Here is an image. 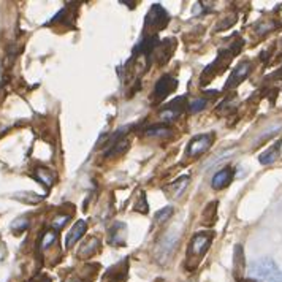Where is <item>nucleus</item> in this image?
<instances>
[{
  "instance_id": "nucleus-1",
  "label": "nucleus",
  "mask_w": 282,
  "mask_h": 282,
  "mask_svg": "<svg viewBox=\"0 0 282 282\" xmlns=\"http://www.w3.org/2000/svg\"><path fill=\"white\" fill-rule=\"evenodd\" d=\"M241 45H243V42H238V43H235L233 46H231L230 49H227V51H220V53H219V57H217L211 65H208V67L205 68V72L201 73L200 83H201V84H208L216 75L222 73L224 68L230 64L231 56L236 54L239 49H241Z\"/></svg>"
},
{
  "instance_id": "nucleus-2",
  "label": "nucleus",
  "mask_w": 282,
  "mask_h": 282,
  "mask_svg": "<svg viewBox=\"0 0 282 282\" xmlns=\"http://www.w3.org/2000/svg\"><path fill=\"white\" fill-rule=\"evenodd\" d=\"M277 273L279 268L276 261L271 258H260L249 265V276L258 280H273Z\"/></svg>"
},
{
  "instance_id": "nucleus-3",
  "label": "nucleus",
  "mask_w": 282,
  "mask_h": 282,
  "mask_svg": "<svg viewBox=\"0 0 282 282\" xmlns=\"http://www.w3.org/2000/svg\"><path fill=\"white\" fill-rule=\"evenodd\" d=\"M211 243H213V231H201V233H197L192 239H190L189 250H187L189 260L197 258V261H198L208 252Z\"/></svg>"
},
{
  "instance_id": "nucleus-4",
  "label": "nucleus",
  "mask_w": 282,
  "mask_h": 282,
  "mask_svg": "<svg viewBox=\"0 0 282 282\" xmlns=\"http://www.w3.org/2000/svg\"><path fill=\"white\" fill-rule=\"evenodd\" d=\"M170 23V15L167 13V10L162 5H153L149 10V13L146 15V29H151L153 32H159L168 26Z\"/></svg>"
},
{
  "instance_id": "nucleus-5",
  "label": "nucleus",
  "mask_w": 282,
  "mask_h": 282,
  "mask_svg": "<svg viewBox=\"0 0 282 282\" xmlns=\"http://www.w3.org/2000/svg\"><path fill=\"white\" fill-rule=\"evenodd\" d=\"M214 141V133L209 132V133H201L194 136L192 139L189 141V146H187V156L189 157H198L201 154H205L206 151L211 148Z\"/></svg>"
},
{
  "instance_id": "nucleus-6",
  "label": "nucleus",
  "mask_w": 282,
  "mask_h": 282,
  "mask_svg": "<svg viewBox=\"0 0 282 282\" xmlns=\"http://www.w3.org/2000/svg\"><path fill=\"white\" fill-rule=\"evenodd\" d=\"M178 241H179V235L176 230H170L168 233H165L162 241L157 244L156 257L159 258V261H165L171 257V254H173L176 249Z\"/></svg>"
},
{
  "instance_id": "nucleus-7",
  "label": "nucleus",
  "mask_w": 282,
  "mask_h": 282,
  "mask_svg": "<svg viewBox=\"0 0 282 282\" xmlns=\"http://www.w3.org/2000/svg\"><path fill=\"white\" fill-rule=\"evenodd\" d=\"M178 87V81L175 78H171L170 75H165L159 79L156 83V87H154V92H153V102L154 103H160L164 102V100L171 94L175 92Z\"/></svg>"
},
{
  "instance_id": "nucleus-8",
  "label": "nucleus",
  "mask_w": 282,
  "mask_h": 282,
  "mask_svg": "<svg viewBox=\"0 0 282 282\" xmlns=\"http://www.w3.org/2000/svg\"><path fill=\"white\" fill-rule=\"evenodd\" d=\"M250 68H252V64H250L249 60H243L241 64H238L236 68L233 70V72H231L230 78L227 79L225 89H233V87H236L238 84L243 83L244 79L249 76Z\"/></svg>"
},
{
  "instance_id": "nucleus-9",
  "label": "nucleus",
  "mask_w": 282,
  "mask_h": 282,
  "mask_svg": "<svg viewBox=\"0 0 282 282\" xmlns=\"http://www.w3.org/2000/svg\"><path fill=\"white\" fill-rule=\"evenodd\" d=\"M186 108V95H181L178 98H175L173 102H170L164 111H160L159 117L162 120H175L181 113H183V109Z\"/></svg>"
},
{
  "instance_id": "nucleus-10",
  "label": "nucleus",
  "mask_w": 282,
  "mask_h": 282,
  "mask_svg": "<svg viewBox=\"0 0 282 282\" xmlns=\"http://www.w3.org/2000/svg\"><path fill=\"white\" fill-rule=\"evenodd\" d=\"M108 241L111 246H122L125 243V235H127V225L124 222H116L108 233Z\"/></svg>"
},
{
  "instance_id": "nucleus-11",
  "label": "nucleus",
  "mask_w": 282,
  "mask_h": 282,
  "mask_svg": "<svg viewBox=\"0 0 282 282\" xmlns=\"http://www.w3.org/2000/svg\"><path fill=\"white\" fill-rule=\"evenodd\" d=\"M231 179H233V168L227 167V168H222L220 171H217V173L213 176L211 186H213V189H216V190H220V189L227 187L231 183Z\"/></svg>"
},
{
  "instance_id": "nucleus-12",
  "label": "nucleus",
  "mask_w": 282,
  "mask_h": 282,
  "mask_svg": "<svg viewBox=\"0 0 282 282\" xmlns=\"http://www.w3.org/2000/svg\"><path fill=\"white\" fill-rule=\"evenodd\" d=\"M280 146H282V141L277 139L273 146H269V148L265 151V153H261V154L258 156V162H260L261 165H271V164H274L276 160L279 159V156H280Z\"/></svg>"
},
{
  "instance_id": "nucleus-13",
  "label": "nucleus",
  "mask_w": 282,
  "mask_h": 282,
  "mask_svg": "<svg viewBox=\"0 0 282 282\" xmlns=\"http://www.w3.org/2000/svg\"><path fill=\"white\" fill-rule=\"evenodd\" d=\"M86 230H87V224L84 220H78L65 236V247H72L75 243H78V239L86 233Z\"/></svg>"
},
{
  "instance_id": "nucleus-14",
  "label": "nucleus",
  "mask_w": 282,
  "mask_h": 282,
  "mask_svg": "<svg viewBox=\"0 0 282 282\" xmlns=\"http://www.w3.org/2000/svg\"><path fill=\"white\" fill-rule=\"evenodd\" d=\"M189 181H190V178H189V176H181L179 179H176V181H175L173 184L168 186V187L165 189V192H170L171 198H179L181 195L184 194V190L187 189V186H189Z\"/></svg>"
},
{
  "instance_id": "nucleus-15",
  "label": "nucleus",
  "mask_w": 282,
  "mask_h": 282,
  "mask_svg": "<svg viewBox=\"0 0 282 282\" xmlns=\"http://www.w3.org/2000/svg\"><path fill=\"white\" fill-rule=\"evenodd\" d=\"M130 143L127 139H119L117 143H114L111 148H108V151H105V157H116V156H120V154H124L125 151L128 149Z\"/></svg>"
},
{
  "instance_id": "nucleus-16",
  "label": "nucleus",
  "mask_w": 282,
  "mask_h": 282,
  "mask_svg": "<svg viewBox=\"0 0 282 282\" xmlns=\"http://www.w3.org/2000/svg\"><path fill=\"white\" fill-rule=\"evenodd\" d=\"M13 198L23 201V203H27V205H37L42 201V197L34 194V192H16L13 195Z\"/></svg>"
},
{
  "instance_id": "nucleus-17",
  "label": "nucleus",
  "mask_w": 282,
  "mask_h": 282,
  "mask_svg": "<svg viewBox=\"0 0 282 282\" xmlns=\"http://www.w3.org/2000/svg\"><path fill=\"white\" fill-rule=\"evenodd\" d=\"M244 268V252L243 247L239 244L235 247V274H239V271H243Z\"/></svg>"
},
{
  "instance_id": "nucleus-18",
  "label": "nucleus",
  "mask_w": 282,
  "mask_h": 282,
  "mask_svg": "<svg viewBox=\"0 0 282 282\" xmlns=\"http://www.w3.org/2000/svg\"><path fill=\"white\" fill-rule=\"evenodd\" d=\"M170 132H171V130L167 125H154V127H149L145 132V135L146 136H165Z\"/></svg>"
},
{
  "instance_id": "nucleus-19",
  "label": "nucleus",
  "mask_w": 282,
  "mask_h": 282,
  "mask_svg": "<svg viewBox=\"0 0 282 282\" xmlns=\"http://www.w3.org/2000/svg\"><path fill=\"white\" fill-rule=\"evenodd\" d=\"M37 178L42 181V183H43L46 187H51V186H53L54 178H53V173H51L49 170H46V168H38V170H37Z\"/></svg>"
},
{
  "instance_id": "nucleus-20",
  "label": "nucleus",
  "mask_w": 282,
  "mask_h": 282,
  "mask_svg": "<svg viewBox=\"0 0 282 282\" xmlns=\"http://www.w3.org/2000/svg\"><path fill=\"white\" fill-rule=\"evenodd\" d=\"M171 216H173V208L167 206V208H164V209L157 211L156 216H154V219H156L157 224H164V222H167V220H168Z\"/></svg>"
},
{
  "instance_id": "nucleus-21",
  "label": "nucleus",
  "mask_w": 282,
  "mask_h": 282,
  "mask_svg": "<svg viewBox=\"0 0 282 282\" xmlns=\"http://www.w3.org/2000/svg\"><path fill=\"white\" fill-rule=\"evenodd\" d=\"M206 103H208V102H206L205 98H195V100H192V102L189 103L187 108H189V111H190V113H194V114H195V113H200L201 109H205Z\"/></svg>"
},
{
  "instance_id": "nucleus-22",
  "label": "nucleus",
  "mask_w": 282,
  "mask_h": 282,
  "mask_svg": "<svg viewBox=\"0 0 282 282\" xmlns=\"http://www.w3.org/2000/svg\"><path fill=\"white\" fill-rule=\"evenodd\" d=\"M56 241V233L54 231H46V233L43 235V239H42V249H48L49 246H51L53 243Z\"/></svg>"
},
{
  "instance_id": "nucleus-23",
  "label": "nucleus",
  "mask_w": 282,
  "mask_h": 282,
  "mask_svg": "<svg viewBox=\"0 0 282 282\" xmlns=\"http://www.w3.org/2000/svg\"><path fill=\"white\" fill-rule=\"evenodd\" d=\"M29 227V219L27 217H19V219H16L15 222H13V225H12V228L15 230V231H23V230H26Z\"/></svg>"
},
{
  "instance_id": "nucleus-24",
  "label": "nucleus",
  "mask_w": 282,
  "mask_h": 282,
  "mask_svg": "<svg viewBox=\"0 0 282 282\" xmlns=\"http://www.w3.org/2000/svg\"><path fill=\"white\" fill-rule=\"evenodd\" d=\"M68 219H70V216H59V217H56V219L53 220L54 230H60V228H62V227L68 222Z\"/></svg>"
},
{
  "instance_id": "nucleus-25",
  "label": "nucleus",
  "mask_w": 282,
  "mask_h": 282,
  "mask_svg": "<svg viewBox=\"0 0 282 282\" xmlns=\"http://www.w3.org/2000/svg\"><path fill=\"white\" fill-rule=\"evenodd\" d=\"M274 27V23H269V24H260L258 27H257V32L258 34H266V32H269V30L271 29H273Z\"/></svg>"
},
{
  "instance_id": "nucleus-26",
  "label": "nucleus",
  "mask_w": 282,
  "mask_h": 282,
  "mask_svg": "<svg viewBox=\"0 0 282 282\" xmlns=\"http://www.w3.org/2000/svg\"><path fill=\"white\" fill-rule=\"evenodd\" d=\"M29 282H51V279H49L48 276H45V274H38V276L30 279Z\"/></svg>"
},
{
  "instance_id": "nucleus-27",
  "label": "nucleus",
  "mask_w": 282,
  "mask_h": 282,
  "mask_svg": "<svg viewBox=\"0 0 282 282\" xmlns=\"http://www.w3.org/2000/svg\"><path fill=\"white\" fill-rule=\"evenodd\" d=\"M269 282H282V273H280V271L276 274V277L273 280H269Z\"/></svg>"
},
{
  "instance_id": "nucleus-28",
  "label": "nucleus",
  "mask_w": 282,
  "mask_h": 282,
  "mask_svg": "<svg viewBox=\"0 0 282 282\" xmlns=\"http://www.w3.org/2000/svg\"><path fill=\"white\" fill-rule=\"evenodd\" d=\"M271 78H282V67L279 68V72H276V73L271 75Z\"/></svg>"
},
{
  "instance_id": "nucleus-29",
  "label": "nucleus",
  "mask_w": 282,
  "mask_h": 282,
  "mask_svg": "<svg viewBox=\"0 0 282 282\" xmlns=\"http://www.w3.org/2000/svg\"><path fill=\"white\" fill-rule=\"evenodd\" d=\"M70 282H86V280H83V279H79V277H76V279H73V280H70Z\"/></svg>"
},
{
  "instance_id": "nucleus-30",
  "label": "nucleus",
  "mask_w": 282,
  "mask_h": 282,
  "mask_svg": "<svg viewBox=\"0 0 282 282\" xmlns=\"http://www.w3.org/2000/svg\"><path fill=\"white\" fill-rule=\"evenodd\" d=\"M241 282H254V280H250V279H244V280H241Z\"/></svg>"
}]
</instances>
